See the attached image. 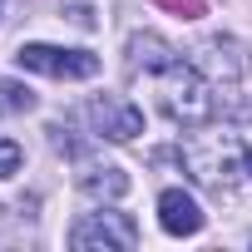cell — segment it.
Masks as SVG:
<instances>
[{
    "label": "cell",
    "instance_id": "8",
    "mask_svg": "<svg viewBox=\"0 0 252 252\" xmlns=\"http://www.w3.org/2000/svg\"><path fill=\"white\" fill-rule=\"evenodd\" d=\"M198 69H203L208 79H237V74L247 69V60L237 55L232 40H208V45L198 50Z\"/></svg>",
    "mask_w": 252,
    "mask_h": 252
},
{
    "label": "cell",
    "instance_id": "2",
    "mask_svg": "<svg viewBox=\"0 0 252 252\" xmlns=\"http://www.w3.org/2000/svg\"><path fill=\"white\" fill-rule=\"evenodd\" d=\"M242 158H247V154H242L237 134H188V139H183V168H188L203 188H213V193H227V188H232Z\"/></svg>",
    "mask_w": 252,
    "mask_h": 252
},
{
    "label": "cell",
    "instance_id": "5",
    "mask_svg": "<svg viewBox=\"0 0 252 252\" xmlns=\"http://www.w3.org/2000/svg\"><path fill=\"white\" fill-rule=\"evenodd\" d=\"M89 124H94L99 139L129 144V139L144 134V109L129 104V99H119V94H99V99H89Z\"/></svg>",
    "mask_w": 252,
    "mask_h": 252
},
{
    "label": "cell",
    "instance_id": "1",
    "mask_svg": "<svg viewBox=\"0 0 252 252\" xmlns=\"http://www.w3.org/2000/svg\"><path fill=\"white\" fill-rule=\"evenodd\" d=\"M158 104L173 124L183 129H203V124L218 114V94H213V79L198 69V64H168L158 74Z\"/></svg>",
    "mask_w": 252,
    "mask_h": 252
},
{
    "label": "cell",
    "instance_id": "10",
    "mask_svg": "<svg viewBox=\"0 0 252 252\" xmlns=\"http://www.w3.org/2000/svg\"><path fill=\"white\" fill-rule=\"evenodd\" d=\"M0 109H15V114H20V109H35V94L5 79V84H0Z\"/></svg>",
    "mask_w": 252,
    "mask_h": 252
},
{
    "label": "cell",
    "instance_id": "13",
    "mask_svg": "<svg viewBox=\"0 0 252 252\" xmlns=\"http://www.w3.org/2000/svg\"><path fill=\"white\" fill-rule=\"evenodd\" d=\"M247 173H252V154H247Z\"/></svg>",
    "mask_w": 252,
    "mask_h": 252
},
{
    "label": "cell",
    "instance_id": "4",
    "mask_svg": "<svg viewBox=\"0 0 252 252\" xmlns=\"http://www.w3.org/2000/svg\"><path fill=\"white\" fill-rule=\"evenodd\" d=\"M15 64L30 74H50V79H94L99 74V55L64 50V45H20Z\"/></svg>",
    "mask_w": 252,
    "mask_h": 252
},
{
    "label": "cell",
    "instance_id": "9",
    "mask_svg": "<svg viewBox=\"0 0 252 252\" xmlns=\"http://www.w3.org/2000/svg\"><path fill=\"white\" fill-rule=\"evenodd\" d=\"M79 193H89V198H124L129 193V173L114 168V163H89L79 173Z\"/></svg>",
    "mask_w": 252,
    "mask_h": 252
},
{
    "label": "cell",
    "instance_id": "14",
    "mask_svg": "<svg viewBox=\"0 0 252 252\" xmlns=\"http://www.w3.org/2000/svg\"><path fill=\"white\" fill-rule=\"evenodd\" d=\"M0 15H5V0H0Z\"/></svg>",
    "mask_w": 252,
    "mask_h": 252
},
{
    "label": "cell",
    "instance_id": "12",
    "mask_svg": "<svg viewBox=\"0 0 252 252\" xmlns=\"http://www.w3.org/2000/svg\"><path fill=\"white\" fill-rule=\"evenodd\" d=\"M158 5H168V10L183 15V20H198V15H203V0H158Z\"/></svg>",
    "mask_w": 252,
    "mask_h": 252
},
{
    "label": "cell",
    "instance_id": "11",
    "mask_svg": "<svg viewBox=\"0 0 252 252\" xmlns=\"http://www.w3.org/2000/svg\"><path fill=\"white\" fill-rule=\"evenodd\" d=\"M20 163H25L20 144H15V139H0V178H15V173H20Z\"/></svg>",
    "mask_w": 252,
    "mask_h": 252
},
{
    "label": "cell",
    "instance_id": "6",
    "mask_svg": "<svg viewBox=\"0 0 252 252\" xmlns=\"http://www.w3.org/2000/svg\"><path fill=\"white\" fill-rule=\"evenodd\" d=\"M158 222H163V232H173V237H193V232L203 227V208H198L183 188H163V193H158Z\"/></svg>",
    "mask_w": 252,
    "mask_h": 252
},
{
    "label": "cell",
    "instance_id": "7",
    "mask_svg": "<svg viewBox=\"0 0 252 252\" xmlns=\"http://www.w3.org/2000/svg\"><path fill=\"white\" fill-rule=\"evenodd\" d=\"M129 64L144 69V74H163L168 64H178V50H173L163 35L139 30V35H129Z\"/></svg>",
    "mask_w": 252,
    "mask_h": 252
},
{
    "label": "cell",
    "instance_id": "3",
    "mask_svg": "<svg viewBox=\"0 0 252 252\" xmlns=\"http://www.w3.org/2000/svg\"><path fill=\"white\" fill-rule=\"evenodd\" d=\"M69 247L74 252H129V247H139V222L129 213H114V208L84 213L69 227Z\"/></svg>",
    "mask_w": 252,
    "mask_h": 252
}]
</instances>
